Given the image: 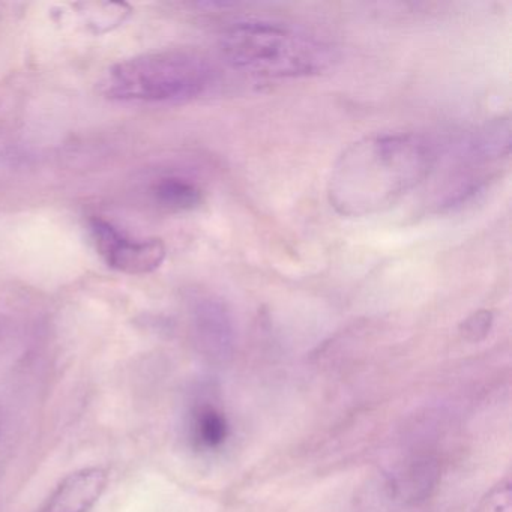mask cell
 <instances>
[{
  "instance_id": "1",
  "label": "cell",
  "mask_w": 512,
  "mask_h": 512,
  "mask_svg": "<svg viewBox=\"0 0 512 512\" xmlns=\"http://www.w3.org/2000/svg\"><path fill=\"white\" fill-rule=\"evenodd\" d=\"M439 148L416 133L362 137L344 149L332 167L328 199L343 217H367L400 202L430 178Z\"/></svg>"
},
{
  "instance_id": "8",
  "label": "cell",
  "mask_w": 512,
  "mask_h": 512,
  "mask_svg": "<svg viewBox=\"0 0 512 512\" xmlns=\"http://www.w3.org/2000/svg\"><path fill=\"white\" fill-rule=\"evenodd\" d=\"M439 464L430 458L415 461L389 482L392 496L403 503H418L430 497L439 482Z\"/></svg>"
},
{
  "instance_id": "9",
  "label": "cell",
  "mask_w": 512,
  "mask_h": 512,
  "mask_svg": "<svg viewBox=\"0 0 512 512\" xmlns=\"http://www.w3.org/2000/svg\"><path fill=\"white\" fill-rule=\"evenodd\" d=\"M188 437L199 451H217L229 437L226 416L214 404H196L188 418Z\"/></svg>"
},
{
  "instance_id": "7",
  "label": "cell",
  "mask_w": 512,
  "mask_h": 512,
  "mask_svg": "<svg viewBox=\"0 0 512 512\" xmlns=\"http://www.w3.org/2000/svg\"><path fill=\"white\" fill-rule=\"evenodd\" d=\"M511 149V124L509 119L499 118L485 122L460 145V155L472 164L490 163L508 157Z\"/></svg>"
},
{
  "instance_id": "5",
  "label": "cell",
  "mask_w": 512,
  "mask_h": 512,
  "mask_svg": "<svg viewBox=\"0 0 512 512\" xmlns=\"http://www.w3.org/2000/svg\"><path fill=\"white\" fill-rule=\"evenodd\" d=\"M191 328L203 355L212 361H223L233 349L232 316L226 304L214 296H200L191 302Z\"/></svg>"
},
{
  "instance_id": "6",
  "label": "cell",
  "mask_w": 512,
  "mask_h": 512,
  "mask_svg": "<svg viewBox=\"0 0 512 512\" xmlns=\"http://www.w3.org/2000/svg\"><path fill=\"white\" fill-rule=\"evenodd\" d=\"M109 472L88 466L65 476L37 512H89L103 497Z\"/></svg>"
},
{
  "instance_id": "13",
  "label": "cell",
  "mask_w": 512,
  "mask_h": 512,
  "mask_svg": "<svg viewBox=\"0 0 512 512\" xmlns=\"http://www.w3.org/2000/svg\"><path fill=\"white\" fill-rule=\"evenodd\" d=\"M476 512H511V485L502 482L493 488Z\"/></svg>"
},
{
  "instance_id": "4",
  "label": "cell",
  "mask_w": 512,
  "mask_h": 512,
  "mask_svg": "<svg viewBox=\"0 0 512 512\" xmlns=\"http://www.w3.org/2000/svg\"><path fill=\"white\" fill-rule=\"evenodd\" d=\"M89 227L98 253L115 271L128 275L151 274L166 260L167 248L161 239L128 238L118 227L98 217L92 218Z\"/></svg>"
},
{
  "instance_id": "3",
  "label": "cell",
  "mask_w": 512,
  "mask_h": 512,
  "mask_svg": "<svg viewBox=\"0 0 512 512\" xmlns=\"http://www.w3.org/2000/svg\"><path fill=\"white\" fill-rule=\"evenodd\" d=\"M212 79L214 71L202 56L185 50H161L113 65L100 88L110 100L182 103L202 95Z\"/></svg>"
},
{
  "instance_id": "11",
  "label": "cell",
  "mask_w": 512,
  "mask_h": 512,
  "mask_svg": "<svg viewBox=\"0 0 512 512\" xmlns=\"http://www.w3.org/2000/svg\"><path fill=\"white\" fill-rule=\"evenodd\" d=\"M82 25L95 35L107 34L127 22L131 7L125 2H85L74 5Z\"/></svg>"
},
{
  "instance_id": "14",
  "label": "cell",
  "mask_w": 512,
  "mask_h": 512,
  "mask_svg": "<svg viewBox=\"0 0 512 512\" xmlns=\"http://www.w3.org/2000/svg\"><path fill=\"white\" fill-rule=\"evenodd\" d=\"M0 433H2V427H0Z\"/></svg>"
},
{
  "instance_id": "10",
  "label": "cell",
  "mask_w": 512,
  "mask_h": 512,
  "mask_svg": "<svg viewBox=\"0 0 512 512\" xmlns=\"http://www.w3.org/2000/svg\"><path fill=\"white\" fill-rule=\"evenodd\" d=\"M157 205L170 212H190L199 208L203 202L202 190L190 179L169 176L160 179L152 187Z\"/></svg>"
},
{
  "instance_id": "12",
  "label": "cell",
  "mask_w": 512,
  "mask_h": 512,
  "mask_svg": "<svg viewBox=\"0 0 512 512\" xmlns=\"http://www.w3.org/2000/svg\"><path fill=\"white\" fill-rule=\"evenodd\" d=\"M494 317L493 313L488 310L475 311L472 316L467 317L463 323H461L460 331L461 335L466 338L467 341L472 343H478V341L484 340L488 334H490L491 326H493Z\"/></svg>"
},
{
  "instance_id": "2",
  "label": "cell",
  "mask_w": 512,
  "mask_h": 512,
  "mask_svg": "<svg viewBox=\"0 0 512 512\" xmlns=\"http://www.w3.org/2000/svg\"><path fill=\"white\" fill-rule=\"evenodd\" d=\"M221 53L235 70L269 79L317 76L337 58L325 41L265 22L238 23L227 29L221 37Z\"/></svg>"
}]
</instances>
